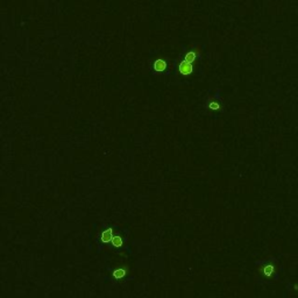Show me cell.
<instances>
[{"label":"cell","mask_w":298,"mask_h":298,"mask_svg":"<svg viewBox=\"0 0 298 298\" xmlns=\"http://www.w3.org/2000/svg\"><path fill=\"white\" fill-rule=\"evenodd\" d=\"M192 63L190 62H188V61H183L182 63H181V65H179V72L182 73V75H190L192 71Z\"/></svg>","instance_id":"obj_1"},{"label":"cell","mask_w":298,"mask_h":298,"mask_svg":"<svg viewBox=\"0 0 298 298\" xmlns=\"http://www.w3.org/2000/svg\"><path fill=\"white\" fill-rule=\"evenodd\" d=\"M113 231L112 230H107V231H105V232H103V234H101V241H104L105 244H107V242H111L112 241V239H113Z\"/></svg>","instance_id":"obj_2"},{"label":"cell","mask_w":298,"mask_h":298,"mask_svg":"<svg viewBox=\"0 0 298 298\" xmlns=\"http://www.w3.org/2000/svg\"><path fill=\"white\" fill-rule=\"evenodd\" d=\"M154 68H155L156 71H163L167 68V63L162 60H157L155 62V64H154Z\"/></svg>","instance_id":"obj_3"},{"label":"cell","mask_w":298,"mask_h":298,"mask_svg":"<svg viewBox=\"0 0 298 298\" xmlns=\"http://www.w3.org/2000/svg\"><path fill=\"white\" fill-rule=\"evenodd\" d=\"M125 274H126V272L124 269H117L112 272V276L114 278H122L125 276Z\"/></svg>","instance_id":"obj_4"},{"label":"cell","mask_w":298,"mask_h":298,"mask_svg":"<svg viewBox=\"0 0 298 298\" xmlns=\"http://www.w3.org/2000/svg\"><path fill=\"white\" fill-rule=\"evenodd\" d=\"M111 242H112V245L114 247H121V245H122V239L120 238V237H113Z\"/></svg>","instance_id":"obj_5"},{"label":"cell","mask_w":298,"mask_h":298,"mask_svg":"<svg viewBox=\"0 0 298 298\" xmlns=\"http://www.w3.org/2000/svg\"><path fill=\"white\" fill-rule=\"evenodd\" d=\"M195 58H196V53H189V54H188V55H186V56H185V61H188V62H190V63H192Z\"/></svg>","instance_id":"obj_6"},{"label":"cell","mask_w":298,"mask_h":298,"mask_svg":"<svg viewBox=\"0 0 298 298\" xmlns=\"http://www.w3.org/2000/svg\"><path fill=\"white\" fill-rule=\"evenodd\" d=\"M210 107H211V108H213V110H218L219 105L217 104V103H211V104H210Z\"/></svg>","instance_id":"obj_7"}]
</instances>
